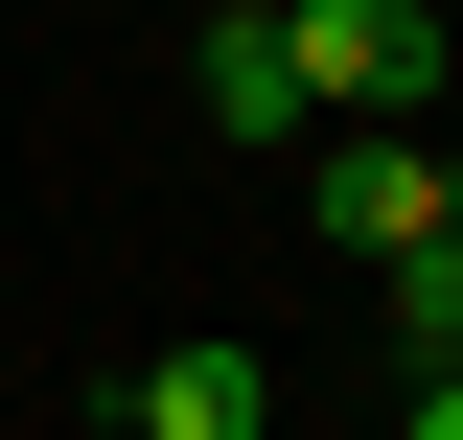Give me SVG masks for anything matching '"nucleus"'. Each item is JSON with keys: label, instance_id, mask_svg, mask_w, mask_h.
Segmentation results:
<instances>
[{"label": "nucleus", "instance_id": "nucleus-1", "mask_svg": "<svg viewBox=\"0 0 463 440\" xmlns=\"http://www.w3.org/2000/svg\"><path fill=\"white\" fill-rule=\"evenodd\" d=\"M255 24H279V70H301V139H325V116H417L463 70L440 0H255Z\"/></svg>", "mask_w": 463, "mask_h": 440}, {"label": "nucleus", "instance_id": "nucleus-2", "mask_svg": "<svg viewBox=\"0 0 463 440\" xmlns=\"http://www.w3.org/2000/svg\"><path fill=\"white\" fill-rule=\"evenodd\" d=\"M116 440H279V371H255L232 325H185V348L116 371Z\"/></svg>", "mask_w": 463, "mask_h": 440}, {"label": "nucleus", "instance_id": "nucleus-3", "mask_svg": "<svg viewBox=\"0 0 463 440\" xmlns=\"http://www.w3.org/2000/svg\"><path fill=\"white\" fill-rule=\"evenodd\" d=\"M417 232H440V139L325 116V255H417Z\"/></svg>", "mask_w": 463, "mask_h": 440}, {"label": "nucleus", "instance_id": "nucleus-4", "mask_svg": "<svg viewBox=\"0 0 463 440\" xmlns=\"http://www.w3.org/2000/svg\"><path fill=\"white\" fill-rule=\"evenodd\" d=\"M209 116H232V139H301V70H279V24H255V0L209 24Z\"/></svg>", "mask_w": 463, "mask_h": 440}, {"label": "nucleus", "instance_id": "nucleus-5", "mask_svg": "<svg viewBox=\"0 0 463 440\" xmlns=\"http://www.w3.org/2000/svg\"><path fill=\"white\" fill-rule=\"evenodd\" d=\"M371 278H394V348L417 371H463V232H417V255H371Z\"/></svg>", "mask_w": 463, "mask_h": 440}, {"label": "nucleus", "instance_id": "nucleus-6", "mask_svg": "<svg viewBox=\"0 0 463 440\" xmlns=\"http://www.w3.org/2000/svg\"><path fill=\"white\" fill-rule=\"evenodd\" d=\"M394 440H463V371H417V417H394Z\"/></svg>", "mask_w": 463, "mask_h": 440}, {"label": "nucleus", "instance_id": "nucleus-7", "mask_svg": "<svg viewBox=\"0 0 463 440\" xmlns=\"http://www.w3.org/2000/svg\"><path fill=\"white\" fill-rule=\"evenodd\" d=\"M440 232H463V139H440Z\"/></svg>", "mask_w": 463, "mask_h": 440}, {"label": "nucleus", "instance_id": "nucleus-8", "mask_svg": "<svg viewBox=\"0 0 463 440\" xmlns=\"http://www.w3.org/2000/svg\"><path fill=\"white\" fill-rule=\"evenodd\" d=\"M440 24H463V0H440Z\"/></svg>", "mask_w": 463, "mask_h": 440}]
</instances>
